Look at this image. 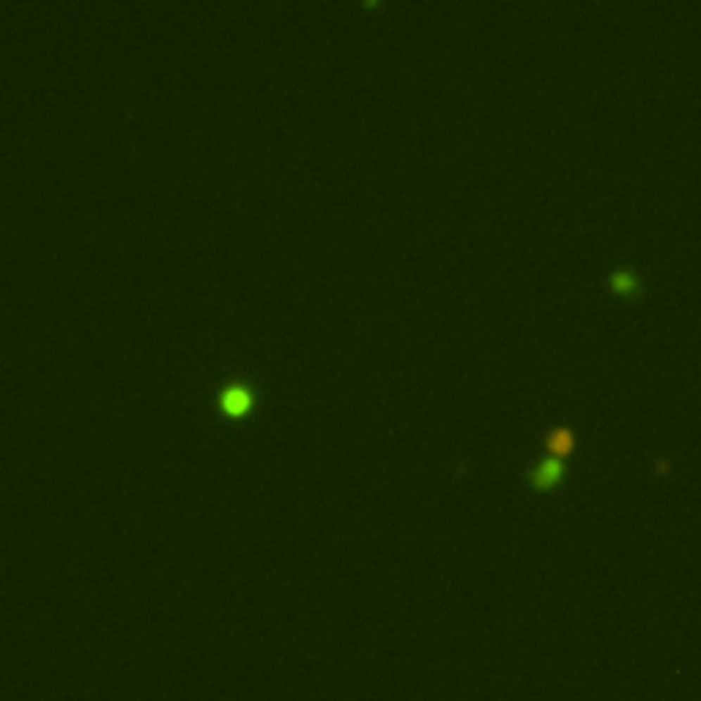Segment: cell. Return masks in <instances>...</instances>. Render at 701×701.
<instances>
[{
	"instance_id": "obj_3",
	"label": "cell",
	"mask_w": 701,
	"mask_h": 701,
	"mask_svg": "<svg viewBox=\"0 0 701 701\" xmlns=\"http://www.w3.org/2000/svg\"><path fill=\"white\" fill-rule=\"evenodd\" d=\"M548 447H551L553 452H567L570 447H573V433L570 430H553L551 436H548Z\"/></svg>"
},
{
	"instance_id": "obj_1",
	"label": "cell",
	"mask_w": 701,
	"mask_h": 701,
	"mask_svg": "<svg viewBox=\"0 0 701 701\" xmlns=\"http://www.w3.org/2000/svg\"><path fill=\"white\" fill-rule=\"evenodd\" d=\"M562 460L559 457H551V460H543L534 472H531V479H534V485H540V488H551L556 485L559 479H562Z\"/></svg>"
},
{
	"instance_id": "obj_4",
	"label": "cell",
	"mask_w": 701,
	"mask_h": 701,
	"mask_svg": "<svg viewBox=\"0 0 701 701\" xmlns=\"http://www.w3.org/2000/svg\"><path fill=\"white\" fill-rule=\"evenodd\" d=\"M611 285H614L619 293H630V291H636V279L627 274V272H617V274L611 277Z\"/></svg>"
},
{
	"instance_id": "obj_2",
	"label": "cell",
	"mask_w": 701,
	"mask_h": 701,
	"mask_svg": "<svg viewBox=\"0 0 701 701\" xmlns=\"http://www.w3.org/2000/svg\"><path fill=\"white\" fill-rule=\"evenodd\" d=\"M250 392L247 389H241V386H236V389H227L225 398H222V408H225L227 414H244L247 408H250Z\"/></svg>"
}]
</instances>
